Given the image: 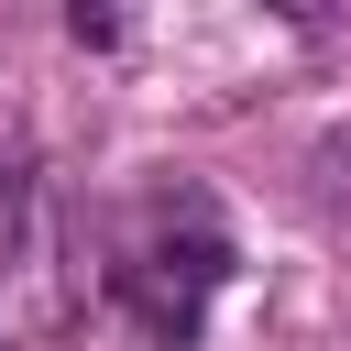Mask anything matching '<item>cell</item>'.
Returning <instances> with one entry per match:
<instances>
[{
  "instance_id": "6da1fadb",
  "label": "cell",
  "mask_w": 351,
  "mask_h": 351,
  "mask_svg": "<svg viewBox=\"0 0 351 351\" xmlns=\"http://www.w3.org/2000/svg\"><path fill=\"white\" fill-rule=\"evenodd\" d=\"M230 285V230H219V208L208 197H165L132 241H121V263H110V296H121V318L154 340V351H186L197 329H208V296Z\"/></svg>"
}]
</instances>
